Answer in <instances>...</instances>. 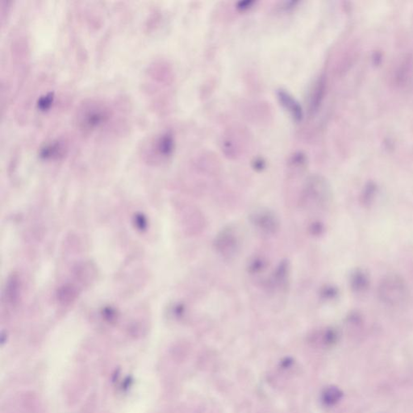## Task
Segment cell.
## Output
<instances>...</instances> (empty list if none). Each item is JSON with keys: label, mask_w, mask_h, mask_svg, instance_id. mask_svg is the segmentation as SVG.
I'll return each instance as SVG.
<instances>
[{"label": "cell", "mask_w": 413, "mask_h": 413, "mask_svg": "<svg viewBox=\"0 0 413 413\" xmlns=\"http://www.w3.org/2000/svg\"><path fill=\"white\" fill-rule=\"evenodd\" d=\"M333 200V191L326 179L320 175L308 177L300 195V205L307 209L328 208Z\"/></svg>", "instance_id": "obj_1"}, {"label": "cell", "mask_w": 413, "mask_h": 413, "mask_svg": "<svg viewBox=\"0 0 413 413\" xmlns=\"http://www.w3.org/2000/svg\"><path fill=\"white\" fill-rule=\"evenodd\" d=\"M378 295L387 306H401L409 298V287L405 280L400 275H387L380 282Z\"/></svg>", "instance_id": "obj_2"}, {"label": "cell", "mask_w": 413, "mask_h": 413, "mask_svg": "<svg viewBox=\"0 0 413 413\" xmlns=\"http://www.w3.org/2000/svg\"><path fill=\"white\" fill-rule=\"evenodd\" d=\"M241 247L239 232L232 225L222 228L213 241L215 251L224 259L234 258L239 254Z\"/></svg>", "instance_id": "obj_3"}, {"label": "cell", "mask_w": 413, "mask_h": 413, "mask_svg": "<svg viewBox=\"0 0 413 413\" xmlns=\"http://www.w3.org/2000/svg\"><path fill=\"white\" fill-rule=\"evenodd\" d=\"M109 110L103 103L91 102L82 107L78 114V124L81 129L92 131L107 122Z\"/></svg>", "instance_id": "obj_4"}, {"label": "cell", "mask_w": 413, "mask_h": 413, "mask_svg": "<svg viewBox=\"0 0 413 413\" xmlns=\"http://www.w3.org/2000/svg\"><path fill=\"white\" fill-rule=\"evenodd\" d=\"M249 221L253 227L266 236H273L279 231L280 221L278 215L270 208H255L249 214Z\"/></svg>", "instance_id": "obj_5"}, {"label": "cell", "mask_w": 413, "mask_h": 413, "mask_svg": "<svg viewBox=\"0 0 413 413\" xmlns=\"http://www.w3.org/2000/svg\"><path fill=\"white\" fill-rule=\"evenodd\" d=\"M290 277V264L289 260H282L274 270L267 283L270 290L286 291L289 287Z\"/></svg>", "instance_id": "obj_6"}, {"label": "cell", "mask_w": 413, "mask_h": 413, "mask_svg": "<svg viewBox=\"0 0 413 413\" xmlns=\"http://www.w3.org/2000/svg\"><path fill=\"white\" fill-rule=\"evenodd\" d=\"M313 344L323 348H331L339 342L340 333L337 328L328 327L319 331H316L310 337Z\"/></svg>", "instance_id": "obj_7"}, {"label": "cell", "mask_w": 413, "mask_h": 413, "mask_svg": "<svg viewBox=\"0 0 413 413\" xmlns=\"http://www.w3.org/2000/svg\"><path fill=\"white\" fill-rule=\"evenodd\" d=\"M277 98L279 103L296 122L301 121L304 118V112L302 107L296 99L285 90L280 89L277 92Z\"/></svg>", "instance_id": "obj_8"}, {"label": "cell", "mask_w": 413, "mask_h": 413, "mask_svg": "<svg viewBox=\"0 0 413 413\" xmlns=\"http://www.w3.org/2000/svg\"><path fill=\"white\" fill-rule=\"evenodd\" d=\"M150 152L159 157L167 158L174 152V136L170 132H165L154 141V143L150 146Z\"/></svg>", "instance_id": "obj_9"}, {"label": "cell", "mask_w": 413, "mask_h": 413, "mask_svg": "<svg viewBox=\"0 0 413 413\" xmlns=\"http://www.w3.org/2000/svg\"><path fill=\"white\" fill-rule=\"evenodd\" d=\"M324 92H325V79L324 77H320L315 83V86L313 87L310 95L309 112L311 114H314L319 109V107L324 98Z\"/></svg>", "instance_id": "obj_10"}, {"label": "cell", "mask_w": 413, "mask_h": 413, "mask_svg": "<svg viewBox=\"0 0 413 413\" xmlns=\"http://www.w3.org/2000/svg\"><path fill=\"white\" fill-rule=\"evenodd\" d=\"M349 285L355 293L365 292L370 286L369 275L363 270H353L349 277Z\"/></svg>", "instance_id": "obj_11"}, {"label": "cell", "mask_w": 413, "mask_h": 413, "mask_svg": "<svg viewBox=\"0 0 413 413\" xmlns=\"http://www.w3.org/2000/svg\"><path fill=\"white\" fill-rule=\"evenodd\" d=\"M343 391L336 386H327L321 393V402L328 408L334 407L342 400Z\"/></svg>", "instance_id": "obj_12"}, {"label": "cell", "mask_w": 413, "mask_h": 413, "mask_svg": "<svg viewBox=\"0 0 413 413\" xmlns=\"http://www.w3.org/2000/svg\"><path fill=\"white\" fill-rule=\"evenodd\" d=\"M268 262L265 257L259 255H254L247 261L246 270L250 275H259L266 270Z\"/></svg>", "instance_id": "obj_13"}, {"label": "cell", "mask_w": 413, "mask_h": 413, "mask_svg": "<svg viewBox=\"0 0 413 413\" xmlns=\"http://www.w3.org/2000/svg\"><path fill=\"white\" fill-rule=\"evenodd\" d=\"M64 152V146L63 144L56 141L45 145L40 150V156L45 159H57L62 156Z\"/></svg>", "instance_id": "obj_14"}, {"label": "cell", "mask_w": 413, "mask_h": 413, "mask_svg": "<svg viewBox=\"0 0 413 413\" xmlns=\"http://www.w3.org/2000/svg\"><path fill=\"white\" fill-rule=\"evenodd\" d=\"M338 294H339L338 289L335 286H329V285L324 286L319 290L320 299H323V300H327V301L337 299Z\"/></svg>", "instance_id": "obj_15"}, {"label": "cell", "mask_w": 413, "mask_h": 413, "mask_svg": "<svg viewBox=\"0 0 413 413\" xmlns=\"http://www.w3.org/2000/svg\"><path fill=\"white\" fill-rule=\"evenodd\" d=\"M377 188L376 186L374 184H369L366 188H365L364 191L362 193V202L363 204L366 205H370L371 203L374 201L376 194H377Z\"/></svg>", "instance_id": "obj_16"}, {"label": "cell", "mask_w": 413, "mask_h": 413, "mask_svg": "<svg viewBox=\"0 0 413 413\" xmlns=\"http://www.w3.org/2000/svg\"><path fill=\"white\" fill-rule=\"evenodd\" d=\"M308 231L310 232V234L313 235L314 237H319L324 233V224L320 221H313L308 227Z\"/></svg>", "instance_id": "obj_17"}, {"label": "cell", "mask_w": 413, "mask_h": 413, "mask_svg": "<svg viewBox=\"0 0 413 413\" xmlns=\"http://www.w3.org/2000/svg\"><path fill=\"white\" fill-rule=\"evenodd\" d=\"M53 102H54V95L52 93H48V94L40 97L38 102H37V106L40 110L45 111V110L49 109Z\"/></svg>", "instance_id": "obj_18"}, {"label": "cell", "mask_w": 413, "mask_h": 413, "mask_svg": "<svg viewBox=\"0 0 413 413\" xmlns=\"http://www.w3.org/2000/svg\"><path fill=\"white\" fill-rule=\"evenodd\" d=\"M253 167H254L255 170H257V171H261V170H263L265 167H266V163L261 159H256L254 161V163H253Z\"/></svg>", "instance_id": "obj_19"}, {"label": "cell", "mask_w": 413, "mask_h": 413, "mask_svg": "<svg viewBox=\"0 0 413 413\" xmlns=\"http://www.w3.org/2000/svg\"><path fill=\"white\" fill-rule=\"evenodd\" d=\"M253 3H254V2H252V1H244V2H238V4H237V7L238 9L241 10V11H246V10L249 9V8L251 7Z\"/></svg>", "instance_id": "obj_20"}]
</instances>
